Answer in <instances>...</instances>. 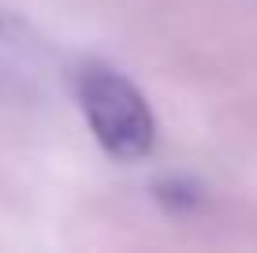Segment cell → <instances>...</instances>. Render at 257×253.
I'll return each mask as SVG.
<instances>
[{
  "label": "cell",
  "instance_id": "cell-1",
  "mask_svg": "<svg viewBox=\"0 0 257 253\" xmlns=\"http://www.w3.org/2000/svg\"><path fill=\"white\" fill-rule=\"evenodd\" d=\"M75 93L86 123H90L97 145L112 160H142L153 153L157 142V119L142 90L116 67L90 60L75 75Z\"/></svg>",
  "mask_w": 257,
  "mask_h": 253
},
{
  "label": "cell",
  "instance_id": "cell-2",
  "mask_svg": "<svg viewBox=\"0 0 257 253\" xmlns=\"http://www.w3.org/2000/svg\"><path fill=\"white\" fill-rule=\"evenodd\" d=\"M45 49L30 30L0 12V93H23L41 78Z\"/></svg>",
  "mask_w": 257,
  "mask_h": 253
}]
</instances>
